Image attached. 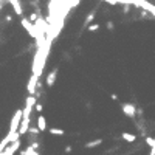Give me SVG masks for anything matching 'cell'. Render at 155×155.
<instances>
[{
    "label": "cell",
    "instance_id": "cell-1",
    "mask_svg": "<svg viewBox=\"0 0 155 155\" xmlns=\"http://www.w3.org/2000/svg\"><path fill=\"white\" fill-rule=\"evenodd\" d=\"M20 120H22V110H16V113L13 115V120H11V124H10V132H17V127L20 124Z\"/></svg>",
    "mask_w": 155,
    "mask_h": 155
},
{
    "label": "cell",
    "instance_id": "cell-2",
    "mask_svg": "<svg viewBox=\"0 0 155 155\" xmlns=\"http://www.w3.org/2000/svg\"><path fill=\"white\" fill-rule=\"evenodd\" d=\"M121 110H123V113H124L126 116H129V118H133V116L136 115V107H135V104H132V103H124V104H121Z\"/></svg>",
    "mask_w": 155,
    "mask_h": 155
},
{
    "label": "cell",
    "instance_id": "cell-3",
    "mask_svg": "<svg viewBox=\"0 0 155 155\" xmlns=\"http://www.w3.org/2000/svg\"><path fill=\"white\" fill-rule=\"evenodd\" d=\"M20 23H22L23 28H25L26 31H28V34L34 39L36 31H34V25H33V22H30V20H28V17H23V16H22V17H20Z\"/></svg>",
    "mask_w": 155,
    "mask_h": 155
},
{
    "label": "cell",
    "instance_id": "cell-4",
    "mask_svg": "<svg viewBox=\"0 0 155 155\" xmlns=\"http://www.w3.org/2000/svg\"><path fill=\"white\" fill-rule=\"evenodd\" d=\"M39 85V76L37 75H31L30 81H28V85H26V90H28L30 95H34L36 93V87Z\"/></svg>",
    "mask_w": 155,
    "mask_h": 155
},
{
    "label": "cell",
    "instance_id": "cell-5",
    "mask_svg": "<svg viewBox=\"0 0 155 155\" xmlns=\"http://www.w3.org/2000/svg\"><path fill=\"white\" fill-rule=\"evenodd\" d=\"M58 79V68H53L48 75H47V79H45V84H47V87H53L54 82H56Z\"/></svg>",
    "mask_w": 155,
    "mask_h": 155
},
{
    "label": "cell",
    "instance_id": "cell-6",
    "mask_svg": "<svg viewBox=\"0 0 155 155\" xmlns=\"http://www.w3.org/2000/svg\"><path fill=\"white\" fill-rule=\"evenodd\" d=\"M10 5L13 6V10H14L16 16H19V17H22V16H23L22 5H20V0H10Z\"/></svg>",
    "mask_w": 155,
    "mask_h": 155
},
{
    "label": "cell",
    "instance_id": "cell-7",
    "mask_svg": "<svg viewBox=\"0 0 155 155\" xmlns=\"http://www.w3.org/2000/svg\"><path fill=\"white\" fill-rule=\"evenodd\" d=\"M36 127L39 129V132L47 130V120H45L43 115H39V116H37V124H36Z\"/></svg>",
    "mask_w": 155,
    "mask_h": 155
},
{
    "label": "cell",
    "instance_id": "cell-8",
    "mask_svg": "<svg viewBox=\"0 0 155 155\" xmlns=\"http://www.w3.org/2000/svg\"><path fill=\"white\" fill-rule=\"evenodd\" d=\"M123 140H126V141H129V143H133L135 140H136V135H133V133H129V132H123Z\"/></svg>",
    "mask_w": 155,
    "mask_h": 155
},
{
    "label": "cell",
    "instance_id": "cell-9",
    "mask_svg": "<svg viewBox=\"0 0 155 155\" xmlns=\"http://www.w3.org/2000/svg\"><path fill=\"white\" fill-rule=\"evenodd\" d=\"M101 143H103V140H101V138H98V140H93V141L87 143V144H85V148H87V149H92V148H96V146H99Z\"/></svg>",
    "mask_w": 155,
    "mask_h": 155
},
{
    "label": "cell",
    "instance_id": "cell-10",
    "mask_svg": "<svg viewBox=\"0 0 155 155\" xmlns=\"http://www.w3.org/2000/svg\"><path fill=\"white\" fill-rule=\"evenodd\" d=\"M95 17H96V11H92V13H90L87 17H85V20H84V25L87 26V25H90V23H92V20L95 19Z\"/></svg>",
    "mask_w": 155,
    "mask_h": 155
},
{
    "label": "cell",
    "instance_id": "cell-11",
    "mask_svg": "<svg viewBox=\"0 0 155 155\" xmlns=\"http://www.w3.org/2000/svg\"><path fill=\"white\" fill-rule=\"evenodd\" d=\"M8 144H10V136L6 135L5 138H3L2 141H0V152H3V151H5V148H6Z\"/></svg>",
    "mask_w": 155,
    "mask_h": 155
},
{
    "label": "cell",
    "instance_id": "cell-12",
    "mask_svg": "<svg viewBox=\"0 0 155 155\" xmlns=\"http://www.w3.org/2000/svg\"><path fill=\"white\" fill-rule=\"evenodd\" d=\"M50 133L51 135H64V129H58V127H50Z\"/></svg>",
    "mask_w": 155,
    "mask_h": 155
},
{
    "label": "cell",
    "instance_id": "cell-13",
    "mask_svg": "<svg viewBox=\"0 0 155 155\" xmlns=\"http://www.w3.org/2000/svg\"><path fill=\"white\" fill-rule=\"evenodd\" d=\"M26 133H31V135H39V129L36 126H31L30 124V127H28V132Z\"/></svg>",
    "mask_w": 155,
    "mask_h": 155
},
{
    "label": "cell",
    "instance_id": "cell-14",
    "mask_svg": "<svg viewBox=\"0 0 155 155\" xmlns=\"http://www.w3.org/2000/svg\"><path fill=\"white\" fill-rule=\"evenodd\" d=\"M87 30L88 31H98L99 30V23H90V25H87Z\"/></svg>",
    "mask_w": 155,
    "mask_h": 155
},
{
    "label": "cell",
    "instance_id": "cell-15",
    "mask_svg": "<svg viewBox=\"0 0 155 155\" xmlns=\"http://www.w3.org/2000/svg\"><path fill=\"white\" fill-rule=\"evenodd\" d=\"M33 110H34V112H39V113H40V112L43 110V106H42L39 101H36V104H34V107H33Z\"/></svg>",
    "mask_w": 155,
    "mask_h": 155
},
{
    "label": "cell",
    "instance_id": "cell-16",
    "mask_svg": "<svg viewBox=\"0 0 155 155\" xmlns=\"http://www.w3.org/2000/svg\"><path fill=\"white\" fill-rule=\"evenodd\" d=\"M146 144L151 146V148H155V140L152 138V136H146Z\"/></svg>",
    "mask_w": 155,
    "mask_h": 155
},
{
    "label": "cell",
    "instance_id": "cell-17",
    "mask_svg": "<svg viewBox=\"0 0 155 155\" xmlns=\"http://www.w3.org/2000/svg\"><path fill=\"white\" fill-rule=\"evenodd\" d=\"M113 28H115L113 22H107V30H113Z\"/></svg>",
    "mask_w": 155,
    "mask_h": 155
},
{
    "label": "cell",
    "instance_id": "cell-18",
    "mask_svg": "<svg viewBox=\"0 0 155 155\" xmlns=\"http://www.w3.org/2000/svg\"><path fill=\"white\" fill-rule=\"evenodd\" d=\"M65 152H67V154L71 152V146H67V148H65Z\"/></svg>",
    "mask_w": 155,
    "mask_h": 155
},
{
    "label": "cell",
    "instance_id": "cell-19",
    "mask_svg": "<svg viewBox=\"0 0 155 155\" xmlns=\"http://www.w3.org/2000/svg\"><path fill=\"white\" fill-rule=\"evenodd\" d=\"M110 98H112V99H115V101H116V99H118V96H116L115 93H113V95H110Z\"/></svg>",
    "mask_w": 155,
    "mask_h": 155
},
{
    "label": "cell",
    "instance_id": "cell-20",
    "mask_svg": "<svg viewBox=\"0 0 155 155\" xmlns=\"http://www.w3.org/2000/svg\"><path fill=\"white\" fill-rule=\"evenodd\" d=\"M151 155H155V148H151Z\"/></svg>",
    "mask_w": 155,
    "mask_h": 155
},
{
    "label": "cell",
    "instance_id": "cell-21",
    "mask_svg": "<svg viewBox=\"0 0 155 155\" xmlns=\"http://www.w3.org/2000/svg\"><path fill=\"white\" fill-rule=\"evenodd\" d=\"M0 155H3V152H0Z\"/></svg>",
    "mask_w": 155,
    "mask_h": 155
}]
</instances>
